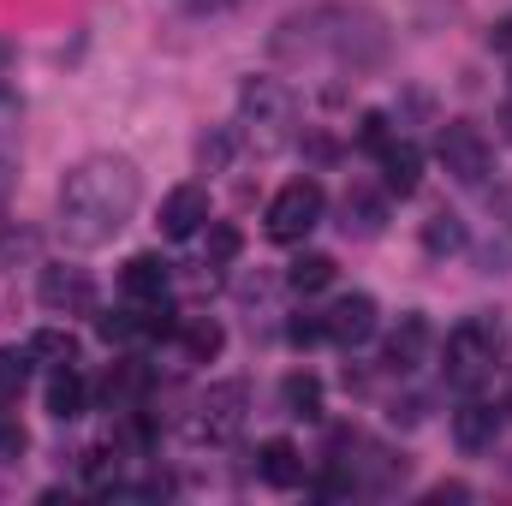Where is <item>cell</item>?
<instances>
[{
    "mask_svg": "<svg viewBox=\"0 0 512 506\" xmlns=\"http://www.w3.org/2000/svg\"><path fill=\"white\" fill-rule=\"evenodd\" d=\"M268 54L304 78H370L382 72L387 54H393V30L376 6H358V0H316L292 18L274 24L268 36Z\"/></svg>",
    "mask_w": 512,
    "mask_h": 506,
    "instance_id": "cell-1",
    "label": "cell"
},
{
    "mask_svg": "<svg viewBox=\"0 0 512 506\" xmlns=\"http://www.w3.org/2000/svg\"><path fill=\"white\" fill-rule=\"evenodd\" d=\"M143 203V179L126 155H84L60 179V239L72 251H102L131 227Z\"/></svg>",
    "mask_w": 512,
    "mask_h": 506,
    "instance_id": "cell-2",
    "label": "cell"
},
{
    "mask_svg": "<svg viewBox=\"0 0 512 506\" xmlns=\"http://www.w3.org/2000/svg\"><path fill=\"white\" fill-rule=\"evenodd\" d=\"M239 137L251 143L256 155H274L298 137V96L280 78H251L239 90Z\"/></svg>",
    "mask_w": 512,
    "mask_h": 506,
    "instance_id": "cell-3",
    "label": "cell"
},
{
    "mask_svg": "<svg viewBox=\"0 0 512 506\" xmlns=\"http://www.w3.org/2000/svg\"><path fill=\"white\" fill-rule=\"evenodd\" d=\"M501 352H507V328L495 316H465L453 334H447V381L453 387H483V381L501 370Z\"/></svg>",
    "mask_w": 512,
    "mask_h": 506,
    "instance_id": "cell-4",
    "label": "cell"
},
{
    "mask_svg": "<svg viewBox=\"0 0 512 506\" xmlns=\"http://www.w3.org/2000/svg\"><path fill=\"white\" fill-rule=\"evenodd\" d=\"M322 209H328V197H322L316 179H292V185H280L274 203H268V239H274V245H298V239H310V233L322 227Z\"/></svg>",
    "mask_w": 512,
    "mask_h": 506,
    "instance_id": "cell-5",
    "label": "cell"
},
{
    "mask_svg": "<svg viewBox=\"0 0 512 506\" xmlns=\"http://www.w3.org/2000/svg\"><path fill=\"white\" fill-rule=\"evenodd\" d=\"M435 155H441L447 179H459V185H489V173H495V149L471 120H447L435 137Z\"/></svg>",
    "mask_w": 512,
    "mask_h": 506,
    "instance_id": "cell-6",
    "label": "cell"
},
{
    "mask_svg": "<svg viewBox=\"0 0 512 506\" xmlns=\"http://www.w3.org/2000/svg\"><path fill=\"white\" fill-rule=\"evenodd\" d=\"M245 411H251V387H245V381H215V387L197 399L191 435L209 441V447H227V441L245 429Z\"/></svg>",
    "mask_w": 512,
    "mask_h": 506,
    "instance_id": "cell-7",
    "label": "cell"
},
{
    "mask_svg": "<svg viewBox=\"0 0 512 506\" xmlns=\"http://www.w3.org/2000/svg\"><path fill=\"white\" fill-rule=\"evenodd\" d=\"M36 298L54 316H84V310H96V280L84 268H42L36 274Z\"/></svg>",
    "mask_w": 512,
    "mask_h": 506,
    "instance_id": "cell-8",
    "label": "cell"
},
{
    "mask_svg": "<svg viewBox=\"0 0 512 506\" xmlns=\"http://www.w3.org/2000/svg\"><path fill=\"white\" fill-rule=\"evenodd\" d=\"M376 322H382V316H376V298H370V292H346V298L322 316V334H328L334 346H364V340L376 334Z\"/></svg>",
    "mask_w": 512,
    "mask_h": 506,
    "instance_id": "cell-9",
    "label": "cell"
},
{
    "mask_svg": "<svg viewBox=\"0 0 512 506\" xmlns=\"http://www.w3.org/2000/svg\"><path fill=\"white\" fill-rule=\"evenodd\" d=\"M203 227H209V191H203V185L167 191V203H161V233H167V239H191V233H203Z\"/></svg>",
    "mask_w": 512,
    "mask_h": 506,
    "instance_id": "cell-10",
    "label": "cell"
},
{
    "mask_svg": "<svg viewBox=\"0 0 512 506\" xmlns=\"http://www.w3.org/2000/svg\"><path fill=\"white\" fill-rule=\"evenodd\" d=\"M453 441H459L465 453L495 447V441H501V411H495V405H483V399H465V405L453 411Z\"/></svg>",
    "mask_w": 512,
    "mask_h": 506,
    "instance_id": "cell-11",
    "label": "cell"
},
{
    "mask_svg": "<svg viewBox=\"0 0 512 506\" xmlns=\"http://www.w3.org/2000/svg\"><path fill=\"white\" fill-rule=\"evenodd\" d=\"M256 477H262L268 489H298V483H304V453L274 435V441L256 447Z\"/></svg>",
    "mask_w": 512,
    "mask_h": 506,
    "instance_id": "cell-12",
    "label": "cell"
},
{
    "mask_svg": "<svg viewBox=\"0 0 512 506\" xmlns=\"http://www.w3.org/2000/svg\"><path fill=\"white\" fill-rule=\"evenodd\" d=\"M167 280H173V268L161 262L155 251L131 256L126 268H120V292H126L131 304H149V298H167Z\"/></svg>",
    "mask_w": 512,
    "mask_h": 506,
    "instance_id": "cell-13",
    "label": "cell"
},
{
    "mask_svg": "<svg viewBox=\"0 0 512 506\" xmlns=\"http://www.w3.org/2000/svg\"><path fill=\"white\" fill-rule=\"evenodd\" d=\"M429 340H435V334H429L423 316H399V328L387 334V370H399V376L417 370V364L429 358Z\"/></svg>",
    "mask_w": 512,
    "mask_h": 506,
    "instance_id": "cell-14",
    "label": "cell"
},
{
    "mask_svg": "<svg viewBox=\"0 0 512 506\" xmlns=\"http://www.w3.org/2000/svg\"><path fill=\"white\" fill-rule=\"evenodd\" d=\"M84 405H90V381L78 364H60L54 376H48V417L54 423H72V417H84Z\"/></svg>",
    "mask_w": 512,
    "mask_h": 506,
    "instance_id": "cell-15",
    "label": "cell"
},
{
    "mask_svg": "<svg viewBox=\"0 0 512 506\" xmlns=\"http://www.w3.org/2000/svg\"><path fill=\"white\" fill-rule=\"evenodd\" d=\"M382 185L393 197H411L417 185H423V155H417V143H387L382 149Z\"/></svg>",
    "mask_w": 512,
    "mask_h": 506,
    "instance_id": "cell-16",
    "label": "cell"
},
{
    "mask_svg": "<svg viewBox=\"0 0 512 506\" xmlns=\"http://www.w3.org/2000/svg\"><path fill=\"white\" fill-rule=\"evenodd\" d=\"M143 393H149V370L126 358V364H114L108 381H102V399L114 405V411H143Z\"/></svg>",
    "mask_w": 512,
    "mask_h": 506,
    "instance_id": "cell-17",
    "label": "cell"
},
{
    "mask_svg": "<svg viewBox=\"0 0 512 506\" xmlns=\"http://www.w3.org/2000/svg\"><path fill=\"white\" fill-rule=\"evenodd\" d=\"M340 227L346 233H358V239H376L382 233V221H387V203L376 197V191H346V203H340Z\"/></svg>",
    "mask_w": 512,
    "mask_h": 506,
    "instance_id": "cell-18",
    "label": "cell"
},
{
    "mask_svg": "<svg viewBox=\"0 0 512 506\" xmlns=\"http://www.w3.org/2000/svg\"><path fill=\"white\" fill-rule=\"evenodd\" d=\"M280 405H286V417L316 423L322 417V381L310 376V370H292V376L280 381Z\"/></svg>",
    "mask_w": 512,
    "mask_h": 506,
    "instance_id": "cell-19",
    "label": "cell"
},
{
    "mask_svg": "<svg viewBox=\"0 0 512 506\" xmlns=\"http://www.w3.org/2000/svg\"><path fill=\"white\" fill-rule=\"evenodd\" d=\"M179 346H185V358H191V364H209V358L227 346V334H221V322H215V316H185V322H179Z\"/></svg>",
    "mask_w": 512,
    "mask_h": 506,
    "instance_id": "cell-20",
    "label": "cell"
},
{
    "mask_svg": "<svg viewBox=\"0 0 512 506\" xmlns=\"http://www.w3.org/2000/svg\"><path fill=\"white\" fill-rule=\"evenodd\" d=\"M465 245H471V233H465L459 215H429L423 221V251L429 256H459Z\"/></svg>",
    "mask_w": 512,
    "mask_h": 506,
    "instance_id": "cell-21",
    "label": "cell"
},
{
    "mask_svg": "<svg viewBox=\"0 0 512 506\" xmlns=\"http://www.w3.org/2000/svg\"><path fill=\"white\" fill-rule=\"evenodd\" d=\"M286 286L292 292H322V286H334V256H322V251H304L292 268H286Z\"/></svg>",
    "mask_w": 512,
    "mask_h": 506,
    "instance_id": "cell-22",
    "label": "cell"
},
{
    "mask_svg": "<svg viewBox=\"0 0 512 506\" xmlns=\"http://www.w3.org/2000/svg\"><path fill=\"white\" fill-rule=\"evenodd\" d=\"M30 358H48L54 370H60V364H78V340H72L66 328H36V334H30Z\"/></svg>",
    "mask_w": 512,
    "mask_h": 506,
    "instance_id": "cell-23",
    "label": "cell"
},
{
    "mask_svg": "<svg viewBox=\"0 0 512 506\" xmlns=\"http://www.w3.org/2000/svg\"><path fill=\"white\" fill-rule=\"evenodd\" d=\"M24 381H30V346H24V352L0 346V405H12V399L24 393Z\"/></svg>",
    "mask_w": 512,
    "mask_h": 506,
    "instance_id": "cell-24",
    "label": "cell"
},
{
    "mask_svg": "<svg viewBox=\"0 0 512 506\" xmlns=\"http://www.w3.org/2000/svg\"><path fill=\"white\" fill-rule=\"evenodd\" d=\"M96 334H102L108 346H131V340H143L137 310H108V316H96Z\"/></svg>",
    "mask_w": 512,
    "mask_h": 506,
    "instance_id": "cell-25",
    "label": "cell"
},
{
    "mask_svg": "<svg viewBox=\"0 0 512 506\" xmlns=\"http://www.w3.org/2000/svg\"><path fill=\"white\" fill-rule=\"evenodd\" d=\"M233 149H239V126H221V131H209V137L197 143V161H203V167H227Z\"/></svg>",
    "mask_w": 512,
    "mask_h": 506,
    "instance_id": "cell-26",
    "label": "cell"
},
{
    "mask_svg": "<svg viewBox=\"0 0 512 506\" xmlns=\"http://www.w3.org/2000/svg\"><path fill=\"white\" fill-rule=\"evenodd\" d=\"M239 245H245V239H239V227H233V221H215V227H209V262H233Z\"/></svg>",
    "mask_w": 512,
    "mask_h": 506,
    "instance_id": "cell-27",
    "label": "cell"
},
{
    "mask_svg": "<svg viewBox=\"0 0 512 506\" xmlns=\"http://www.w3.org/2000/svg\"><path fill=\"white\" fill-rule=\"evenodd\" d=\"M358 143L382 155L387 143H393V131H387V114H364V120H358Z\"/></svg>",
    "mask_w": 512,
    "mask_h": 506,
    "instance_id": "cell-28",
    "label": "cell"
},
{
    "mask_svg": "<svg viewBox=\"0 0 512 506\" xmlns=\"http://www.w3.org/2000/svg\"><path fill=\"white\" fill-rule=\"evenodd\" d=\"M24 447H30V435H24V423H18V417H6V411H0V459H18V453H24Z\"/></svg>",
    "mask_w": 512,
    "mask_h": 506,
    "instance_id": "cell-29",
    "label": "cell"
},
{
    "mask_svg": "<svg viewBox=\"0 0 512 506\" xmlns=\"http://www.w3.org/2000/svg\"><path fill=\"white\" fill-rule=\"evenodd\" d=\"M286 334H292V346H316V340H328V334H322V316H298Z\"/></svg>",
    "mask_w": 512,
    "mask_h": 506,
    "instance_id": "cell-30",
    "label": "cell"
},
{
    "mask_svg": "<svg viewBox=\"0 0 512 506\" xmlns=\"http://www.w3.org/2000/svg\"><path fill=\"white\" fill-rule=\"evenodd\" d=\"M465 495H471L465 483H441V489H429V501H465Z\"/></svg>",
    "mask_w": 512,
    "mask_h": 506,
    "instance_id": "cell-31",
    "label": "cell"
},
{
    "mask_svg": "<svg viewBox=\"0 0 512 506\" xmlns=\"http://www.w3.org/2000/svg\"><path fill=\"white\" fill-rule=\"evenodd\" d=\"M489 42H495V48H512V18H501V24L489 30Z\"/></svg>",
    "mask_w": 512,
    "mask_h": 506,
    "instance_id": "cell-32",
    "label": "cell"
},
{
    "mask_svg": "<svg viewBox=\"0 0 512 506\" xmlns=\"http://www.w3.org/2000/svg\"><path fill=\"white\" fill-rule=\"evenodd\" d=\"M6 185H12V155L0 149V209H6Z\"/></svg>",
    "mask_w": 512,
    "mask_h": 506,
    "instance_id": "cell-33",
    "label": "cell"
},
{
    "mask_svg": "<svg viewBox=\"0 0 512 506\" xmlns=\"http://www.w3.org/2000/svg\"><path fill=\"white\" fill-rule=\"evenodd\" d=\"M495 126H501V137H507V143H512V96H507V102H501V114H495Z\"/></svg>",
    "mask_w": 512,
    "mask_h": 506,
    "instance_id": "cell-34",
    "label": "cell"
},
{
    "mask_svg": "<svg viewBox=\"0 0 512 506\" xmlns=\"http://www.w3.org/2000/svg\"><path fill=\"white\" fill-rule=\"evenodd\" d=\"M179 6H191V12H221V6H233V0H179Z\"/></svg>",
    "mask_w": 512,
    "mask_h": 506,
    "instance_id": "cell-35",
    "label": "cell"
},
{
    "mask_svg": "<svg viewBox=\"0 0 512 506\" xmlns=\"http://www.w3.org/2000/svg\"><path fill=\"white\" fill-rule=\"evenodd\" d=\"M507 411H512V370H507Z\"/></svg>",
    "mask_w": 512,
    "mask_h": 506,
    "instance_id": "cell-36",
    "label": "cell"
}]
</instances>
